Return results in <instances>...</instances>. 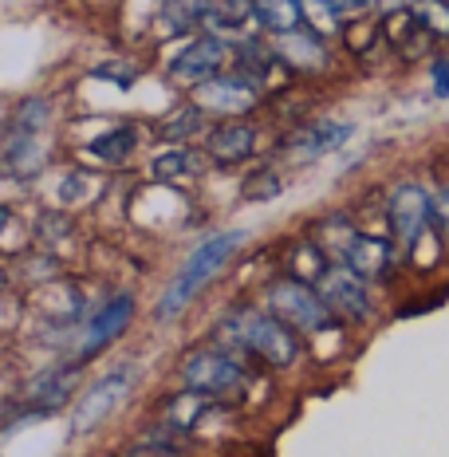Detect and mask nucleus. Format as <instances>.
Wrapping results in <instances>:
<instances>
[{
  "instance_id": "obj_3",
  "label": "nucleus",
  "mask_w": 449,
  "mask_h": 457,
  "mask_svg": "<svg viewBox=\"0 0 449 457\" xmlns=\"http://www.w3.org/2000/svg\"><path fill=\"white\" fill-rule=\"evenodd\" d=\"M434 228V189L426 182H395L387 189V233L398 253H410Z\"/></svg>"
},
{
  "instance_id": "obj_35",
  "label": "nucleus",
  "mask_w": 449,
  "mask_h": 457,
  "mask_svg": "<svg viewBox=\"0 0 449 457\" xmlns=\"http://www.w3.org/2000/svg\"><path fill=\"white\" fill-rule=\"evenodd\" d=\"M0 292H8V276H4V269H0Z\"/></svg>"
},
{
  "instance_id": "obj_5",
  "label": "nucleus",
  "mask_w": 449,
  "mask_h": 457,
  "mask_svg": "<svg viewBox=\"0 0 449 457\" xmlns=\"http://www.w3.org/2000/svg\"><path fill=\"white\" fill-rule=\"evenodd\" d=\"M315 292H320L323 308L331 312L336 323L367 328V323L375 320V292H370V284L351 272L347 264H328L323 276L315 280Z\"/></svg>"
},
{
  "instance_id": "obj_8",
  "label": "nucleus",
  "mask_w": 449,
  "mask_h": 457,
  "mask_svg": "<svg viewBox=\"0 0 449 457\" xmlns=\"http://www.w3.org/2000/svg\"><path fill=\"white\" fill-rule=\"evenodd\" d=\"M194 103L217 119H241V114L261 107V87L245 75H213V79L197 83Z\"/></svg>"
},
{
  "instance_id": "obj_2",
  "label": "nucleus",
  "mask_w": 449,
  "mask_h": 457,
  "mask_svg": "<svg viewBox=\"0 0 449 457\" xmlns=\"http://www.w3.org/2000/svg\"><path fill=\"white\" fill-rule=\"evenodd\" d=\"M241 245H245V228H225V233H217V237H209V241L197 245V249L186 256V264L178 269L174 284L166 288V296L158 300V320L181 316V312L194 303L197 292H202L205 284L225 269L229 256L241 249Z\"/></svg>"
},
{
  "instance_id": "obj_28",
  "label": "nucleus",
  "mask_w": 449,
  "mask_h": 457,
  "mask_svg": "<svg viewBox=\"0 0 449 457\" xmlns=\"http://www.w3.org/2000/svg\"><path fill=\"white\" fill-rule=\"evenodd\" d=\"M280 189H284V178L276 174L272 166H256L253 174L245 178L241 194L248 197V202H272V197H280Z\"/></svg>"
},
{
  "instance_id": "obj_14",
  "label": "nucleus",
  "mask_w": 449,
  "mask_h": 457,
  "mask_svg": "<svg viewBox=\"0 0 449 457\" xmlns=\"http://www.w3.org/2000/svg\"><path fill=\"white\" fill-rule=\"evenodd\" d=\"M276 55H280V63L288 71H300V75H323L331 63L328 55V40H320L315 32H308V28H295V32H284L276 36Z\"/></svg>"
},
{
  "instance_id": "obj_27",
  "label": "nucleus",
  "mask_w": 449,
  "mask_h": 457,
  "mask_svg": "<svg viewBox=\"0 0 449 457\" xmlns=\"http://www.w3.org/2000/svg\"><path fill=\"white\" fill-rule=\"evenodd\" d=\"M410 12L434 40H449V0H410Z\"/></svg>"
},
{
  "instance_id": "obj_34",
  "label": "nucleus",
  "mask_w": 449,
  "mask_h": 457,
  "mask_svg": "<svg viewBox=\"0 0 449 457\" xmlns=\"http://www.w3.org/2000/svg\"><path fill=\"white\" fill-rule=\"evenodd\" d=\"M406 4H410V0H375V8H378L382 16H387V12H398V8H406Z\"/></svg>"
},
{
  "instance_id": "obj_17",
  "label": "nucleus",
  "mask_w": 449,
  "mask_h": 457,
  "mask_svg": "<svg viewBox=\"0 0 449 457\" xmlns=\"http://www.w3.org/2000/svg\"><path fill=\"white\" fill-rule=\"evenodd\" d=\"M71 386H75V363L71 367H52V370H44V375H36L32 383L24 386L21 398L32 414H55L71 398Z\"/></svg>"
},
{
  "instance_id": "obj_15",
  "label": "nucleus",
  "mask_w": 449,
  "mask_h": 457,
  "mask_svg": "<svg viewBox=\"0 0 449 457\" xmlns=\"http://www.w3.org/2000/svg\"><path fill=\"white\" fill-rule=\"evenodd\" d=\"M225 55H229L225 40L205 36V40H194V44L181 47V52L174 55V63H170V71H174V79H181V83H205L221 71Z\"/></svg>"
},
{
  "instance_id": "obj_26",
  "label": "nucleus",
  "mask_w": 449,
  "mask_h": 457,
  "mask_svg": "<svg viewBox=\"0 0 449 457\" xmlns=\"http://www.w3.org/2000/svg\"><path fill=\"white\" fill-rule=\"evenodd\" d=\"M343 40H347V47L359 55V60H370V55L378 52V47H387V40H382V21H367V16H359V21H343Z\"/></svg>"
},
{
  "instance_id": "obj_12",
  "label": "nucleus",
  "mask_w": 449,
  "mask_h": 457,
  "mask_svg": "<svg viewBox=\"0 0 449 457\" xmlns=\"http://www.w3.org/2000/svg\"><path fill=\"white\" fill-rule=\"evenodd\" d=\"M382 40H387V47L398 55L403 63H418L429 55V47H434L437 40L426 32L422 24L414 21V12L406 8H398V12H387L382 16Z\"/></svg>"
},
{
  "instance_id": "obj_29",
  "label": "nucleus",
  "mask_w": 449,
  "mask_h": 457,
  "mask_svg": "<svg viewBox=\"0 0 449 457\" xmlns=\"http://www.w3.org/2000/svg\"><path fill=\"white\" fill-rule=\"evenodd\" d=\"M434 233L442 237V245L449 249V182L434 189Z\"/></svg>"
},
{
  "instance_id": "obj_30",
  "label": "nucleus",
  "mask_w": 449,
  "mask_h": 457,
  "mask_svg": "<svg viewBox=\"0 0 449 457\" xmlns=\"http://www.w3.org/2000/svg\"><path fill=\"white\" fill-rule=\"evenodd\" d=\"M91 75H95V79L114 83V87H130V83L138 79V71L130 68V63H103V68H95Z\"/></svg>"
},
{
  "instance_id": "obj_13",
  "label": "nucleus",
  "mask_w": 449,
  "mask_h": 457,
  "mask_svg": "<svg viewBox=\"0 0 449 457\" xmlns=\"http://www.w3.org/2000/svg\"><path fill=\"white\" fill-rule=\"evenodd\" d=\"M197 24H205L217 40H253V24H256V8L253 0H205Z\"/></svg>"
},
{
  "instance_id": "obj_25",
  "label": "nucleus",
  "mask_w": 449,
  "mask_h": 457,
  "mask_svg": "<svg viewBox=\"0 0 449 457\" xmlns=\"http://www.w3.org/2000/svg\"><path fill=\"white\" fill-rule=\"evenodd\" d=\"M135 146H138V130L135 127H114V130H107V135H99L91 142L87 154L99 158V162H111V166H119V162L127 158Z\"/></svg>"
},
{
  "instance_id": "obj_21",
  "label": "nucleus",
  "mask_w": 449,
  "mask_h": 457,
  "mask_svg": "<svg viewBox=\"0 0 449 457\" xmlns=\"http://www.w3.org/2000/svg\"><path fill=\"white\" fill-rule=\"evenodd\" d=\"M202 170H205V154H197V150H189V146H174L150 162V174H154L158 182H189V178H197Z\"/></svg>"
},
{
  "instance_id": "obj_10",
  "label": "nucleus",
  "mask_w": 449,
  "mask_h": 457,
  "mask_svg": "<svg viewBox=\"0 0 449 457\" xmlns=\"http://www.w3.org/2000/svg\"><path fill=\"white\" fill-rule=\"evenodd\" d=\"M351 135H355V127H351V122L320 119V122H308V127L292 130V135L284 138L280 154L288 158L292 166H308V162H320V158H328L331 150H339Z\"/></svg>"
},
{
  "instance_id": "obj_9",
  "label": "nucleus",
  "mask_w": 449,
  "mask_h": 457,
  "mask_svg": "<svg viewBox=\"0 0 449 457\" xmlns=\"http://www.w3.org/2000/svg\"><path fill=\"white\" fill-rule=\"evenodd\" d=\"M130 316H135V296H114V300H107L99 312L87 320V328H83V336H79V343L71 347V363L79 367L83 359H91L95 351H103L107 343H114L122 336V331L130 328Z\"/></svg>"
},
{
  "instance_id": "obj_16",
  "label": "nucleus",
  "mask_w": 449,
  "mask_h": 457,
  "mask_svg": "<svg viewBox=\"0 0 449 457\" xmlns=\"http://www.w3.org/2000/svg\"><path fill=\"white\" fill-rule=\"evenodd\" d=\"M256 135L261 130L253 127V122H241V119H225L221 127L209 130V158L221 162V166H241V162H248L256 154Z\"/></svg>"
},
{
  "instance_id": "obj_33",
  "label": "nucleus",
  "mask_w": 449,
  "mask_h": 457,
  "mask_svg": "<svg viewBox=\"0 0 449 457\" xmlns=\"http://www.w3.org/2000/svg\"><path fill=\"white\" fill-rule=\"evenodd\" d=\"M336 8H339L343 21H359V16L375 12V0H336Z\"/></svg>"
},
{
  "instance_id": "obj_23",
  "label": "nucleus",
  "mask_w": 449,
  "mask_h": 457,
  "mask_svg": "<svg viewBox=\"0 0 449 457\" xmlns=\"http://www.w3.org/2000/svg\"><path fill=\"white\" fill-rule=\"evenodd\" d=\"M300 8H303V28L315 32L320 40H336L343 32V16L336 0H300Z\"/></svg>"
},
{
  "instance_id": "obj_20",
  "label": "nucleus",
  "mask_w": 449,
  "mask_h": 457,
  "mask_svg": "<svg viewBox=\"0 0 449 457\" xmlns=\"http://www.w3.org/2000/svg\"><path fill=\"white\" fill-rule=\"evenodd\" d=\"M217 406V398H209V395H202V390H178L174 398H170L166 403V418H162V422L170 426V430H194L197 422H202V418L209 414Z\"/></svg>"
},
{
  "instance_id": "obj_11",
  "label": "nucleus",
  "mask_w": 449,
  "mask_h": 457,
  "mask_svg": "<svg viewBox=\"0 0 449 457\" xmlns=\"http://www.w3.org/2000/svg\"><path fill=\"white\" fill-rule=\"evenodd\" d=\"M398 253L395 249V241L390 237H370V233H359L355 237V245H351V253H347V269L355 272V276H362L367 284H382L387 276H395V269H398Z\"/></svg>"
},
{
  "instance_id": "obj_6",
  "label": "nucleus",
  "mask_w": 449,
  "mask_h": 457,
  "mask_svg": "<svg viewBox=\"0 0 449 457\" xmlns=\"http://www.w3.org/2000/svg\"><path fill=\"white\" fill-rule=\"evenodd\" d=\"M181 378L189 390H202L217 403H229L248 386V370L233 351H194L181 363Z\"/></svg>"
},
{
  "instance_id": "obj_7",
  "label": "nucleus",
  "mask_w": 449,
  "mask_h": 457,
  "mask_svg": "<svg viewBox=\"0 0 449 457\" xmlns=\"http://www.w3.org/2000/svg\"><path fill=\"white\" fill-rule=\"evenodd\" d=\"M135 383H138V370L130 367V363L107 370V375H103L95 386H87V395L75 403V411H71V430H75V434L99 430V426L107 422V418L130 398Z\"/></svg>"
},
{
  "instance_id": "obj_22",
  "label": "nucleus",
  "mask_w": 449,
  "mask_h": 457,
  "mask_svg": "<svg viewBox=\"0 0 449 457\" xmlns=\"http://www.w3.org/2000/svg\"><path fill=\"white\" fill-rule=\"evenodd\" d=\"M253 8H256V24L269 28L272 36L295 32V28L303 24L300 0H253Z\"/></svg>"
},
{
  "instance_id": "obj_19",
  "label": "nucleus",
  "mask_w": 449,
  "mask_h": 457,
  "mask_svg": "<svg viewBox=\"0 0 449 457\" xmlns=\"http://www.w3.org/2000/svg\"><path fill=\"white\" fill-rule=\"evenodd\" d=\"M4 166H8V174H16V178H36L44 170V142L36 130H16V127H8V135H4Z\"/></svg>"
},
{
  "instance_id": "obj_18",
  "label": "nucleus",
  "mask_w": 449,
  "mask_h": 457,
  "mask_svg": "<svg viewBox=\"0 0 449 457\" xmlns=\"http://www.w3.org/2000/svg\"><path fill=\"white\" fill-rule=\"evenodd\" d=\"M359 233H362V228H359V221L351 213H328V217H320V221H315L312 241H315V249L328 256V264H343Z\"/></svg>"
},
{
  "instance_id": "obj_4",
  "label": "nucleus",
  "mask_w": 449,
  "mask_h": 457,
  "mask_svg": "<svg viewBox=\"0 0 449 457\" xmlns=\"http://www.w3.org/2000/svg\"><path fill=\"white\" fill-rule=\"evenodd\" d=\"M264 300H269L272 316L280 323H288L292 331H300V336H323V331L336 323L331 320V312L323 308L315 284L295 280V276H280V280H272L269 292H264Z\"/></svg>"
},
{
  "instance_id": "obj_24",
  "label": "nucleus",
  "mask_w": 449,
  "mask_h": 457,
  "mask_svg": "<svg viewBox=\"0 0 449 457\" xmlns=\"http://www.w3.org/2000/svg\"><path fill=\"white\" fill-rule=\"evenodd\" d=\"M205 119H209V114L197 107V103H186V107H178L158 127V138H166V142H189L194 135H202V130H205Z\"/></svg>"
},
{
  "instance_id": "obj_1",
  "label": "nucleus",
  "mask_w": 449,
  "mask_h": 457,
  "mask_svg": "<svg viewBox=\"0 0 449 457\" xmlns=\"http://www.w3.org/2000/svg\"><path fill=\"white\" fill-rule=\"evenodd\" d=\"M221 336L233 351H253L264 367L288 370L300 359V331L280 323L272 312L261 308H241L221 323Z\"/></svg>"
},
{
  "instance_id": "obj_31",
  "label": "nucleus",
  "mask_w": 449,
  "mask_h": 457,
  "mask_svg": "<svg viewBox=\"0 0 449 457\" xmlns=\"http://www.w3.org/2000/svg\"><path fill=\"white\" fill-rule=\"evenodd\" d=\"M426 75H429V87H434L437 99H449V55H437Z\"/></svg>"
},
{
  "instance_id": "obj_32",
  "label": "nucleus",
  "mask_w": 449,
  "mask_h": 457,
  "mask_svg": "<svg viewBox=\"0 0 449 457\" xmlns=\"http://www.w3.org/2000/svg\"><path fill=\"white\" fill-rule=\"evenodd\" d=\"M68 233H71V221H68V217H55V213L40 217V241L52 245L55 237H68Z\"/></svg>"
}]
</instances>
